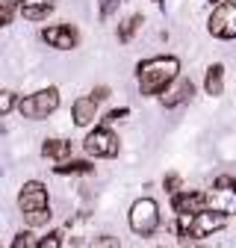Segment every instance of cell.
Masks as SVG:
<instances>
[{"label":"cell","instance_id":"6da1fadb","mask_svg":"<svg viewBox=\"0 0 236 248\" xmlns=\"http://www.w3.org/2000/svg\"><path fill=\"white\" fill-rule=\"evenodd\" d=\"M177 77H180V59L177 56H151L136 65V80L142 95H162Z\"/></svg>","mask_w":236,"mask_h":248},{"label":"cell","instance_id":"7a4b0ae2","mask_svg":"<svg viewBox=\"0 0 236 248\" xmlns=\"http://www.w3.org/2000/svg\"><path fill=\"white\" fill-rule=\"evenodd\" d=\"M127 222H130V231L136 236H142V239L154 236L157 228H160V204L154 198H139V201H133Z\"/></svg>","mask_w":236,"mask_h":248},{"label":"cell","instance_id":"3957f363","mask_svg":"<svg viewBox=\"0 0 236 248\" xmlns=\"http://www.w3.org/2000/svg\"><path fill=\"white\" fill-rule=\"evenodd\" d=\"M56 107H59V92L53 86L39 89V92H33V95H27L24 101H18V112L24 118H33V121L47 118L50 112H56Z\"/></svg>","mask_w":236,"mask_h":248},{"label":"cell","instance_id":"277c9868","mask_svg":"<svg viewBox=\"0 0 236 248\" xmlns=\"http://www.w3.org/2000/svg\"><path fill=\"white\" fill-rule=\"evenodd\" d=\"M83 148H86L88 157H95V160H109V157L118 154V136L109 127H95L92 133L86 136Z\"/></svg>","mask_w":236,"mask_h":248},{"label":"cell","instance_id":"5b68a950","mask_svg":"<svg viewBox=\"0 0 236 248\" xmlns=\"http://www.w3.org/2000/svg\"><path fill=\"white\" fill-rule=\"evenodd\" d=\"M210 36L216 39H236V3H219L210 15Z\"/></svg>","mask_w":236,"mask_h":248},{"label":"cell","instance_id":"8992f818","mask_svg":"<svg viewBox=\"0 0 236 248\" xmlns=\"http://www.w3.org/2000/svg\"><path fill=\"white\" fill-rule=\"evenodd\" d=\"M227 225V216L213 213V210H201L192 216V225H189V239H206L213 236L216 231H221Z\"/></svg>","mask_w":236,"mask_h":248},{"label":"cell","instance_id":"52a82bcc","mask_svg":"<svg viewBox=\"0 0 236 248\" xmlns=\"http://www.w3.org/2000/svg\"><path fill=\"white\" fill-rule=\"evenodd\" d=\"M18 207L21 213H36V210H47L50 201H47V186L39 183V180H27L18 192Z\"/></svg>","mask_w":236,"mask_h":248},{"label":"cell","instance_id":"ba28073f","mask_svg":"<svg viewBox=\"0 0 236 248\" xmlns=\"http://www.w3.org/2000/svg\"><path fill=\"white\" fill-rule=\"evenodd\" d=\"M42 39L56 50H71V47H77V30L71 24H53V27L42 30Z\"/></svg>","mask_w":236,"mask_h":248},{"label":"cell","instance_id":"9c48e42d","mask_svg":"<svg viewBox=\"0 0 236 248\" xmlns=\"http://www.w3.org/2000/svg\"><path fill=\"white\" fill-rule=\"evenodd\" d=\"M171 207L177 216H195L201 210H206V192H195V189H180L177 195H171Z\"/></svg>","mask_w":236,"mask_h":248},{"label":"cell","instance_id":"30bf717a","mask_svg":"<svg viewBox=\"0 0 236 248\" xmlns=\"http://www.w3.org/2000/svg\"><path fill=\"white\" fill-rule=\"evenodd\" d=\"M195 95V86H192V80H186V77H177L162 95H160V101H162V107L165 109H174V107H180V104H186L189 98Z\"/></svg>","mask_w":236,"mask_h":248},{"label":"cell","instance_id":"8fae6325","mask_svg":"<svg viewBox=\"0 0 236 248\" xmlns=\"http://www.w3.org/2000/svg\"><path fill=\"white\" fill-rule=\"evenodd\" d=\"M71 118H74L77 127H88V124L98 118V101H95L92 95L77 98V101L71 104Z\"/></svg>","mask_w":236,"mask_h":248},{"label":"cell","instance_id":"7c38bea8","mask_svg":"<svg viewBox=\"0 0 236 248\" xmlns=\"http://www.w3.org/2000/svg\"><path fill=\"white\" fill-rule=\"evenodd\" d=\"M206 210L221 213V216L236 213V189H213V192H206Z\"/></svg>","mask_w":236,"mask_h":248},{"label":"cell","instance_id":"4fadbf2b","mask_svg":"<svg viewBox=\"0 0 236 248\" xmlns=\"http://www.w3.org/2000/svg\"><path fill=\"white\" fill-rule=\"evenodd\" d=\"M71 142L68 139H44V145H42V154L47 160H53V163H68L71 160Z\"/></svg>","mask_w":236,"mask_h":248},{"label":"cell","instance_id":"5bb4252c","mask_svg":"<svg viewBox=\"0 0 236 248\" xmlns=\"http://www.w3.org/2000/svg\"><path fill=\"white\" fill-rule=\"evenodd\" d=\"M50 9H53V0H21V12H24V18H30V21L47 18Z\"/></svg>","mask_w":236,"mask_h":248},{"label":"cell","instance_id":"9a60e30c","mask_svg":"<svg viewBox=\"0 0 236 248\" xmlns=\"http://www.w3.org/2000/svg\"><path fill=\"white\" fill-rule=\"evenodd\" d=\"M204 89H206V95H213V98L224 92V68L221 65H210L206 80H204Z\"/></svg>","mask_w":236,"mask_h":248},{"label":"cell","instance_id":"2e32d148","mask_svg":"<svg viewBox=\"0 0 236 248\" xmlns=\"http://www.w3.org/2000/svg\"><path fill=\"white\" fill-rule=\"evenodd\" d=\"M92 169H95V166L88 163V160H68V163H59L53 171H56V174H88Z\"/></svg>","mask_w":236,"mask_h":248},{"label":"cell","instance_id":"e0dca14e","mask_svg":"<svg viewBox=\"0 0 236 248\" xmlns=\"http://www.w3.org/2000/svg\"><path fill=\"white\" fill-rule=\"evenodd\" d=\"M142 27V15H130L127 21H121V27H118V42L127 45L133 36H136V30Z\"/></svg>","mask_w":236,"mask_h":248},{"label":"cell","instance_id":"ac0fdd59","mask_svg":"<svg viewBox=\"0 0 236 248\" xmlns=\"http://www.w3.org/2000/svg\"><path fill=\"white\" fill-rule=\"evenodd\" d=\"M50 207L47 210H36V213H24V225L27 228H44L47 222H50Z\"/></svg>","mask_w":236,"mask_h":248},{"label":"cell","instance_id":"d6986e66","mask_svg":"<svg viewBox=\"0 0 236 248\" xmlns=\"http://www.w3.org/2000/svg\"><path fill=\"white\" fill-rule=\"evenodd\" d=\"M18 9H21V0H0V27H6Z\"/></svg>","mask_w":236,"mask_h":248},{"label":"cell","instance_id":"ffe728a7","mask_svg":"<svg viewBox=\"0 0 236 248\" xmlns=\"http://www.w3.org/2000/svg\"><path fill=\"white\" fill-rule=\"evenodd\" d=\"M36 248H62V233H59V231H50L47 236H42V239L36 242Z\"/></svg>","mask_w":236,"mask_h":248},{"label":"cell","instance_id":"44dd1931","mask_svg":"<svg viewBox=\"0 0 236 248\" xmlns=\"http://www.w3.org/2000/svg\"><path fill=\"white\" fill-rule=\"evenodd\" d=\"M18 107V98H15V92H0V115H6Z\"/></svg>","mask_w":236,"mask_h":248},{"label":"cell","instance_id":"7402d4cb","mask_svg":"<svg viewBox=\"0 0 236 248\" xmlns=\"http://www.w3.org/2000/svg\"><path fill=\"white\" fill-rule=\"evenodd\" d=\"M92 248H121V242H118V236H95L92 239Z\"/></svg>","mask_w":236,"mask_h":248},{"label":"cell","instance_id":"603a6c76","mask_svg":"<svg viewBox=\"0 0 236 248\" xmlns=\"http://www.w3.org/2000/svg\"><path fill=\"white\" fill-rule=\"evenodd\" d=\"M118 6H121V0H98V12H101V18H109Z\"/></svg>","mask_w":236,"mask_h":248},{"label":"cell","instance_id":"cb8c5ba5","mask_svg":"<svg viewBox=\"0 0 236 248\" xmlns=\"http://www.w3.org/2000/svg\"><path fill=\"white\" fill-rule=\"evenodd\" d=\"M213 189H236V180L230 174H219L216 183H213Z\"/></svg>","mask_w":236,"mask_h":248},{"label":"cell","instance_id":"d4e9b609","mask_svg":"<svg viewBox=\"0 0 236 248\" xmlns=\"http://www.w3.org/2000/svg\"><path fill=\"white\" fill-rule=\"evenodd\" d=\"M130 115V109L127 107H121V109H112V112H106V118H103V127L106 124H112V121H121V118H127Z\"/></svg>","mask_w":236,"mask_h":248},{"label":"cell","instance_id":"484cf974","mask_svg":"<svg viewBox=\"0 0 236 248\" xmlns=\"http://www.w3.org/2000/svg\"><path fill=\"white\" fill-rule=\"evenodd\" d=\"M165 189L171 192V195H177V192H180V177H177V174H165Z\"/></svg>","mask_w":236,"mask_h":248},{"label":"cell","instance_id":"4316f807","mask_svg":"<svg viewBox=\"0 0 236 248\" xmlns=\"http://www.w3.org/2000/svg\"><path fill=\"white\" fill-rule=\"evenodd\" d=\"M30 242H33V233H18L9 248H30Z\"/></svg>","mask_w":236,"mask_h":248},{"label":"cell","instance_id":"83f0119b","mask_svg":"<svg viewBox=\"0 0 236 248\" xmlns=\"http://www.w3.org/2000/svg\"><path fill=\"white\" fill-rule=\"evenodd\" d=\"M92 98H95V101H103V98H109V89H106V86H98V89H92Z\"/></svg>","mask_w":236,"mask_h":248},{"label":"cell","instance_id":"f1b7e54d","mask_svg":"<svg viewBox=\"0 0 236 248\" xmlns=\"http://www.w3.org/2000/svg\"><path fill=\"white\" fill-rule=\"evenodd\" d=\"M210 3H216V6H219V3H224V0H210Z\"/></svg>","mask_w":236,"mask_h":248},{"label":"cell","instance_id":"f546056e","mask_svg":"<svg viewBox=\"0 0 236 248\" xmlns=\"http://www.w3.org/2000/svg\"><path fill=\"white\" fill-rule=\"evenodd\" d=\"M157 6H162V0H157Z\"/></svg>","mask_w":236,"mask_h":248},{"label":"cell","instance_id":"4dcf8cb0","mask_svg":"<svg viewBox=\"0 0 236 248\" xmlns=\"http://www.w3.org/2000/svg\"><path fill=\"white\" fill-rule=\"evenodd\" d=\"M162 248H165V245H162Z\"/></svg>","mask_w":236,"mask_h":248}]
</instances>
